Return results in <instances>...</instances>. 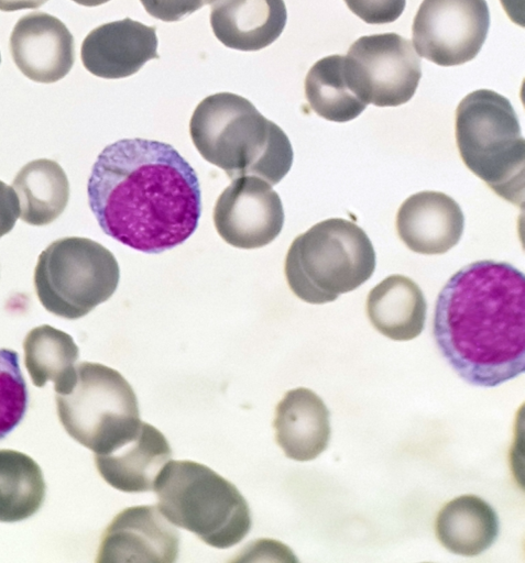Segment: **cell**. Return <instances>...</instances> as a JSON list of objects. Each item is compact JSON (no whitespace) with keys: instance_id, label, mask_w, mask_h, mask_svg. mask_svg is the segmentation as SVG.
Masks as SVG:
<instances>
[{"instance_id":"cell-1","label":"cell","mask_w":525,"mask_h":563,"mask_svg":"<svg viewBox=\"0 0 525 563\" xmlns=\"http://www.w3.org/2000/svg\"><path fill=\"white\" fill-rule=\"evenodd\" d=\"M87 195L101 230L144 253L184 243L201 214L194 168L172 145L154 140L107 145L94 163Z\"/></svg>"},{"instance_id":"cell-2","label":"cell","mask_w":525,"mask_h":563,"mask_svg":"<svg viewBox=\"0 0 525 563\" xmlns=\"http://www.w3.org/2000/svg\"><path fill=\"white\" fill-rule=\"evenodd\" d=\"M434 338L467 383L495 387L525 371V277L506 262L483 260L456 272L435 306Z\"/></svg>"},{"instance_id":"cell-3","label":"cell","mask_w":525,"mask_h":563,"mask_svg":"<svg viewBox=\"0 0 525 563\" xmlns=\"http://www.w3.org/2000/svg\"><path fill=\"white\" fill-rule=\"evenodd\" d=\"M189 132L199 154L231 179L251 175L273 186L292 167L293 148L285 132L239 95L206 97L192 115Z\"/></svg>"},{"instance_id":"cell-4","label":"cell","mask_w":525,"mask_h":563,"mask_svg":"<svg viewBox=\"0 0 525 563\" xmlns=\"http://www.w3.org/2000/svg\"><path fill=\"white\" fill-rule=\"evenodd\" d=\"M456 140L464 165L497 196L524 206L525 143L510 100L480 89L456 110Z\"/></svg>"},{"instance_id":"cell-5","label":"cell","mask_w":525,"mask_h":563,"mask_svg":"<svg viewBox=\"0 0 525 563\" xmlns=\"http://www.w3.org/2000/svg\"><path fill=\"white\" fill-rule=\"evenodd\" d=\"M375 251L356 223L331 218L291 244L284 265L291 290L308 303H326L352 291L374 273Z\"/></svg>"},{"instance_id":"cell-6","label":"cell","mask_w":525,"mask_h":563,"mask_svg":"<svg viewBox=\"0 0 525 563\" xmlns=\"http://www.w3.org/2000/svg\"><path fill=\"white\" fill-rule=\"evenodd\" d=\"M154 490L158 509L173 525L214 548H230L251 529L244 497L232 483L204 464L168 461L155 479Z\"/></svg>"},{"instance_id":"cell-7","label":"cell","mask_w":525,"mask_h":563,"mask_svg":"<svg viewBox=\"0 0 525 563\" xmlns=\"http://www.w3.org/2000/svg\"><path fill=\"white\" fill-rule=\"evenodd\" d=\"M67 394H56L59 421L66 432L95 454H106L135 434L142 420L131 385L116 369L99 363L76 366Z\"/></svg>"},{"instance_id":"cell-8","label":"cell","mask_w":525,"mask_h":563,"mask_svg":"<svg viewBox=\"0 0 525 563\" xmlns=\"http://www.w3.org/2000/svg\"><path fill=\"white\" fill-rule=\"evenodd\" d=\"M120 269L100 243L80 236L52 242L39 256L34 287L51 313L75 320L89 313L116 291Z\"/></svg>"},{"instance_id":"cell-9","label":"cell","mask_w":525,"mask_h":563,"mask_svg":"<svg viewBox=\"0 0 525 563\" xmlns=\"http://www.w3.org/2000/svg\"><path fill=\"white\" fill-rule=\"evenodd\" d=\"M346 58L367 104L406 103L422 77L420 58L412 42L396 33L362 36L350 46Z\"/></svg>"},{"instance_id":"cell-10","label":"cell","mask_w":525,"mask_h":563,"mask_svg":"<svg viewBox=\"0 0 525 563\" xmlns=\"http://www.w3.org/2000/svg\"><path fill=\"white\" fill-rule=\"evenodd\" d=\"M490 27L485 0H423L413 22V46L440 66L472 60Z\"/></svg>"},{"instance_id":"cell-11","label":"cell","mask_w":525,"mask_h":563,"mask_svg":"<svg viewBox=\"0 0 525 563\" xmlns=\"http://www.w3.org/2000/svg\"><path fill=\"white\" fill-rule=\"evenodd\" d=\"M219 235L239 249H258L271 243L282 231L284 210L278 194L258 176L232 179L214 209Z\"/></svg>"},{"instance_id":"cell-12","label":"cell","mask_w":525,"mask_h":563,"mask_svg":"<svg viewBox=\"0 0 525 563\" xmlns=\"http://www.w3.org/2000/svg\"><path fill=\"white\" fill-rule=\"evenodd\" d=\"M179 533L157 506H134L119 512L102 534L97 562L173 563Z\"/></svg>"},{"instance_id":"cell-13","label":"cell","mask_w":525,"mask_h":563,"mask_svg":"<svg viewBox=\"0 0 525 563\" xmlns=\"http://www.w3.org/2000/svg\"><path fill=\"white\" fill-rule=\"evenodd\" d=\"M10 49L19 70L36 82L62 79L75 62L72 33L59 19L45 12L28 13L15 23Z\"/></svg>"},{"instance_id":"cell-14","label":"cell","mask_w":525,"mask_h":563,"mask_svg":"<svg viewBox=\"0 0 525 563\" xmlns=\"http://www.w3.org/2000/svg\"><path fill=\"white\" fill-rule=\"evenodd\" d=\"M84 67L106 79L129 77L150 59L158 58L154 26L130 18L97 26L81 44Z\"/></svg>"},{"instance_id":"cell-15","label":"cell","mask_w":525,"mask_h":563,"mask_svg":"<svg viewBox=\"0 0 525 563\" xmlns=\"http://www.w3.org/2000/svg\"><path fill=\"white\" fill-rule=\"evenodd\" d=\"M464 216L450 196L439 191H420L400 207L396 230L413 252L444 254L458 244L463 233Z\"/></svg>"},{"instance_id":"cell-16","label":"cell","mask_w":525,"mask_h":563,"mask_svg":"<svg viewBox=\"0 0 525 563\" xmlns=\"http://www.w3.org/2000/svg\"><path fill=\"white\" fill-rule=\"evenodd\" d=\"M172 450L155 427L141 422L125 442L106 454H95L101 477L116 489L127 493L154 490L157 475L171 461Z\"/></svg>"},{"instance_id":"cell-17","label":"cell","mask_w":525,"mask_h":563,"mask_svg":"<svg viewBox=\"0 0 525 563\" xmlns=\"http://www.w3.org/2000/svg\"><path fill=\"white\" fill-rule=\"evenodd\" d=\"M287 20L284 0H216L210 24L227 47L252 52L272 44Z\"/></svg>"},{"instance_id":"cell-18","label":"cell","mask_w":525,"mask_h":563,"mask_svg":"<svg viewBox=\"0 0 525 563\" xmlns=\"http://www.w3.org/2000/svg\"><path fill=\"white\" fill-rule=\"evenodd\" d=\"M276 443L285 455L310 461L322 453L330 440L329 410L313 390H288L275 409L273 422Z\"/></svg>"},{"instance_id":"cell-19","label":"cell","mask_w":525,"mask_h":563,"mask_svg":"<svg viewBox=\"0 0 525 563\" xmlns=\"http://www.w3.org/2000/svg\"><path fill=\"white\" fill-rule=\"evenodd\" d=\"M427 303L420 287L404 275H391L374 286L367 298L372 325L395 341L418 336L425 325Z\"/></svg>"},{"instance_id":"cell-20","label":"cell","mask_w":525,"mask_h":563,"mask_svg":"<svg viewBox=\"0 0 525 563\" xmlns=\"http://www.w3.org/2000/svg\"><path fill=\"white\" fill-rule=\"evenodd\" d=\"M435 530L441 545L450 552L475 556L495 542L499 534V517L482 498L462 495L441 508Z\"/></svg>"},{"instance_id":"cell-21","label":"cell","mask_w":525,"mask_h":563,"mask_svg":"<svg viewBox=\"0 0 525 563\" xmlns=\"http://www.w3.org/2000/svg\"><path fill=\"white\" fill-rule=\"evenodd\" d=\"M12 188L20 202V218L31 225H46L65 210L69 183L61 165L39 158L25 164L15 175Z\"/></svg>"},{"instance_id":"cell-22","label":"cell","mask_w":525,"mask_h":563,"mask_svg":"<svg viewBox=\"0 0 525 563\" xmlns=\"http://www.w3.org/2000/svg\"><path fill=\"white\" fill-rule=\"evenodd\" d=\"M305 96L319 117L333 122L353 120L368 106L341 55L324 57L311 66L305 78Z\"/></svg>"},{"instance_id":"cell-23","label":"cell","mask_w":525,"mask_h":563,"mask_svg":"<svg viewBox=\"0 0 525 563\" xmlns=\"http://www.w3.org/2000/svg\"><path fill=\"white\" fill-rule=\"evenodd\" d=\"M24 364L32 383L43 387L54 383L56 394H67L76 383L75 363L79 350L73 338L52 325L32 329L23 341Z\"/></svg>"},{"instance_id":"cell-24","label":"cell","mask_w":525,"mask_h":563,"mask_svg":"<svg viewBox=\"0 0 525 563\" xmlns=\"http://www.w3.org/2000/svg\"><path fill=\"white\" fill-rule=\"evenodd\" d=\"M39 464L14 450H0V521L17 522L33 516L45 498Z\"/></svg>"},{"instance_id":"cell-25","label":"cell","mask_w":525,"mask_h":563,"mask_svg":"<svg viewBox=\"0 0 525 563\" xmlns=\"http://www.w3.org/2000/svg\"><path fill=\"white\" fill-rule=\"evenodd\" d=\"M28 387L14 350L0 349V440L23 419Z\"/></svg>"},{"instance_id":"cell-26","label":"cell","mask_w":525,"mask_h":563,"mask_svg":"<svg viewBox=\"0 0 525 563\" xmlns=\"http://www.w3.org/2000/svg\"><path fill=\"white\" fill-rule=\"evenodd\" d=\"M348 8L369 24L394 22L404 11L406 0H344Z\"/></svg>"},{"instance_id":"cell-27","label":"cell","mask_w":525,"mask_h":563,"mask_svg":"<svg viewBox=\"0 0 525 563\" xmlns=\"http://www.w3.org/2000/svg\"><path fill=\"white\" fill-rule=\"evenodd\" d=\"M146 12L165 22L179 21L216 0H140Z\"/></svg>"},{"instance_id":"cell-28","label":"cell","mask_w":525,"mask_h":563,"mask_svg":"<svg viewBox=\"0 0 525 563\" xmlns=\"http://www.w3.org/2000/svg\"><path fill=\"white\" fill-rule=\"evenodd\" d=\"M20 217V202L15 190L0 180V238L9 233Z\"/></svg>"},{"instance_id":"cell-29","label":"cell","mask_w":525,"mask_h":563,"mask_svg":"<svg viewBox=\"0 0 525 563\" xmlns=\"http://www.w3.org/2000/svg\"><path fill=\"white\" fill-rule=\"evenodd\" d=\"M508 18L524 26V0H500Z\"/></svg>"},{"instance_id":"cell-30","label":"cell","mask_w":525,"mask_h":563,"mask_svg":"<svg viewBox=\"0 0 525 563\" xmlns=\"http://www.w3.org/2000/svg\"><path fill=\"white\" fill-rule=\"evenodd\" d=\"M47 0H0L1 11H18L23 9H36Z\"/></svg>"},{"instance_id":"cell-31","label":"cell","mask_w":525,"mask_h":563,"mask_svg":"<svg viewBox=\"0 0 525 563\" xmlns=\"http://www.w3.org/2000/svg\"><path fill=\"white\" fill-rule=\"evenodd\" d=\"M74 2L85 7H97L110 0H73Z\"/></svg>"},{"instance_id":"cell-32","label":"cell","mask_w":525,"mask_h":563,"mask_svg":"<svg viewBox=\"0 0 525 563\" xmlns=\"http://www.w3.org/2000/svg\"><path fill=\"white\" fill-rule=\"evenodd\" d=\"M0 62H1V56H0Z\"/></svg>"}]
</instances>
